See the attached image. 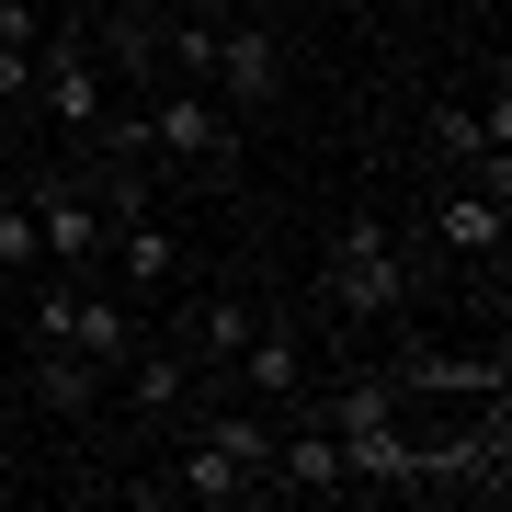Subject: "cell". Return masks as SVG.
<instances>
[{
	"mask_svg": "<svg viewBox=\"0 0 512 512\" xmlns=\"http://www.w3.org/2000/svg\"><path fill=\"white\" fill-rule=\"evenodd\" d=\"M137 103L160 126V183H228L239 171V114L205 80H171V92H137Z\"/></svg>",
	"mask_w": 512,
	"mask_h": 512,
	"instance_id": "7a4b0ae2",
	"label": "cell"
},
{
	"mask_svg": "<svg viewBox=\"0 0 512 512\" xmlns=\"http://www.w3.org/2000/svg\"><path fill=\"white\" fill-rule=\"evenodd\" d=\"M35 239H46V274H57V285H92L114 217H103L92 183H69V171H57V183H35Z\"/></svg>",
	"mask_w": 512,
	"mask_h": 512,
	"instance_id": "5b68a950",
	"label": "cell"
},
{
	"mask_svg": "<svg viewBox=\"0 0 512 512\" xmlns=\"http://www.w3.org/2000/svg\"><path fill=\"white\" fill-rule=\"evenodd\" d=\"M171 12H194V23H228V12H239V0H171Z\"/></svg>",
	"mask_w": 512,
	"mask_h": 512,
	"instance_id": "d6986e66",
	"label": "cell"
},
{
	"mask_svg": "<svg viewBox=\"0 0 512 512\" xmlns=\"http://www.w3.org/2000/svg\"><path fill=\"white\" fill-rule=\"evenodd\" d=\"M228 387H239L251 410H285L296 387H308V342H296L285 319H251V342L228 353Z\"/></svg>",
	"mask_w": 512,
	"mask_h": 512,
	"instance_id": "9c48e42d",
	"label": "cell"
},
{
	"mask_svg": "<svg viewBox=\"0 0 512 512\" xmlns=\"http://www.w3.org/2000/svg\"><path fill=\"white\" fill-rule=\"evenodd\" d=\"M319 308L342 319V330H376V319L421 308V274H410V239L387 228L376 205H353V217L330 228V251H319Z\"/></svg>",
	"mask_w": 512,
	"mask_h": 512,
	"instance_id": "6da1fadb",
	"label": "cell"
},
{
	"mask_svg": "<svg viewBox=\"0 0 512 512\" xmlns=\"http://www.w3.org/2000/svg\"><path fill=\"white\" fill-rule=\"evenodd\" d=\"M57 342H80V353H92V365L114 376V365H126V353L148 342V330H137V308H126V296H92V285H69V330H57Z\"/></svg>",
	"mask_w": 512,
	"mask_h": 512,
	"instance_id": "7c38bea8",
	"label": "cell"
},
{
	"mask_svg": "<svg viewBox=\"0 0 512 512\" xmlns=\"http://www.w3.org/2000/svg\"><path fill=\"white\" fill-rule=\"evenodd\" d=\"M46 12H57V23H103L114 0H46Z\"/></svg>",
	"mask_w": 512,
	"mask_h": 512,
	"instance_id": "ac0fdd59",
	"label": "cell"
},
{
	"mask_svg": "<svg viewBox=\"0 0 512 512\" xmlns=\"http://www.w3.org/2000/svg\"><path fill=\"white\" fill-rule=\"evenodd\" d=\"M421 239H433L444 262H467V285H490V308H501V274H512V194L501 183L421 194Z\"/></svg>",
	"mask_w": 512,
	"mask_h": 512,
	"instance_id": "3957f363",
	"label": "cell"
},
{
	"mask_svg": "<svg viewBox=\"0 0 512 512\" xmlns=\"http://www.w3.org/2000/svg\"><path fill=\"white\" fill-rule=\"evenodd\" d=\"M421 137H433V160L456 171V183H501V194H512V114H501V103H490V114H478V103H433Z\"/></svg>",
	"mask_w": 512,
	"mask_h": 512,
	"instance_id": "52a82bcc",
	"label": "cell"
},
{
	"mask_svg": "<svg viewBox=\"0 0 512 512\" xmlns=\"http://www.w3.org/2000/svg\"><path fill=\"white\" fill-rule=\"evenodd\" d=\"M342 490H421V444L399 433V410H365V421H342Z\"/></svg>",
	"mask_w": 512,
	"mask_h": 512,
	"instance_id": "ba28073f",
	"label": "cell"
},
{
	"mask_svg": "<svg viewBox=\"0 0 512 512\" xmlns=\"http://www.w3.org/2000/svg\"><path fill=\"white\" fill-rule=\"evenodd\" d=\"M103 262H114V285H126V308H148V296L183 285V228H171L160 205H126L114 239H103Z\"/></svg>",
	"mask_w": 512,
	"mask_h": 512,
	"instance_id": "8992f818",
	"label": "cell"
},
{
	"mask_svg": "<svg viewBox=\"0 0 512 512\" xmlns=\"http://www.w3.org/2000/svg\"><path fill=\"white\" fill-rule=\"evenodd\" d=\"M387 376H399V387H444V399H501V387H512L501 342H490V353H421V342H410Z\"/></svg>",
	"mask_w": 512,
	"mask_h": 512,
	"instance_id": "8fae6325",
	"label": "cell"
},
{
	"mask_svg": "<svg viewBox=\"0 0 512 512\" xmlns=\"http://www.w3.org/2000/svg\"><path fill=\"white\" fill-rule=\"evenodd\" d=\"M92 399H103V365L80 342H35V410L46 421H92Z\"/></svg>",
	"mask_w": 512,
	"mask_h": 512,
	"instance_id": "4fadbf2b",
	"label": "cell"
},
{
	"mask_svg": "<svg viewBox=\"0 0 512 512\" xmlns=\"http://www.w3.org/2000/svg\"><path fill=\"white\" fill-rule=\"evenodd\" d=\"M114 376H126V399H137L148 421H183V410H194V365H183V353H148V342H137Z\"/></svg>",
	"mask_w": 512,
	"mask_h": 512,
	"instance_id": "9a60e30c",
	"label": "cell"
},
{
	"mask_svg": "<svg viewBox=\"0 0 512 512\" xmlns=\"http://www.w3.org/2000/svg\"><path fill=\"white\" fill-rule=\"evenodd\" d=\"M171 501H194V512H239V501H274V490H262V467H239L217 433H194L183 456H171Z\"/></svg>",
	"mask_w": 512,
	"mask_h": 512,
	"instance_id": "30bf717a",
	"label": "cell"
},
{
	"mask_svg": "<svg viewBox=\"0 0 512 512\" xmlns=\"http://www.w3.org/2000/svg\"><path fill=\"white\" fill-rule=\"evenodd\" d=\"M205 92H217L228 114H274L285 103V35L251 23V12H228L217 23V57H205Z\"/></svg>",
	"mask_w": 512,
	"mask_h": 512,
	"instance_id": "277c9868",
	"label": "cell"
},
{
	"mask_svg": "<svg viewBox=\"0 0 512 512\" xmlns=\"http://www.w3.org/2000/svg\"><path fill=\"white\" fill-rule=\"evenodd\" d=\"M0 319H12V285H0Z\"/></svg>",
	"mask_w": 512,
	"mask_h": 512,
	"instance_id": "ffe728a7",
	"label": "cell"
},
{
	"mask_svg": "<svg viewBox=\"0 0 512 512\" xmlns=\"http://www.w3.org/2000/svg\"><path fill=\"white\" fill-rule=\"evenodd\" d=\"M46 274V239H35V194L0 205V285H35Z\"/></svg>",
	"mask_w": 512,
	"mask_h": 512,
	"instance_id": "2e32d148",
	"label": "cell"
},
{
	"mask_svg": "<svg viewBox=\"0 0 512 512\" xmlns=\"http://www.w3.org/2000/svg\"><path fill=\"white\" fill-rule=\"evenodd\" d=\"M35 103V46H0V114Z\"/></svg>",
	"mask_w": 512,
	"mask_h": 512,
	"instance_id": "e0dca14e",
	"label": "cell"
},
{
	"mask_svg": "<svg viewBox=\"0 0 512 512\" xmlns=\"http://www.w3.org/2000/svg\"><path fill=\"white\" fill-rule=\"evenodd\" d=\"M490 12H501V0H490Z\"/></svg>",
	"mask_w": 512,
	"mask_h": 512,
	"instance_id": "44dd1931",
	"label": "cell"
},
{
	"mask_svg": "<svg viewBox=\"0 0 512 512\" xmlns=\"http://www.w3.org/2000/svg\"><path fill=\"white\" fill-rule=\"evenodd\" d=\"M251 319H262V308H251V296H205V308L183 319V365L228 387V353H239V342H251Z\"/></svg>",
	"mask_w": 512,
	"mask_h": 512,
	"instance_id": "5bb4252c",
	"label": "cell"
}]
</instances>
